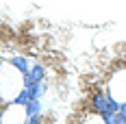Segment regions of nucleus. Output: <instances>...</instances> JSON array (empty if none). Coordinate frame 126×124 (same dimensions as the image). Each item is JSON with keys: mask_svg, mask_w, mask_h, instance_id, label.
Returning <instances> with one entry per match:
<instances>
[{"mask_svg": "<svg viewBox=\"0 0 126 124\" xmlns=\"http://www.w3.org/2000/svg\"><path fill=\"white\" fill-rule=\"evenodd\" d=\"M89 109L91 113H107V91L104 89H96V91H91V96H89Z\"/></svg>", "mask_w": 126, "mask_h": 124, "instance_id": "obj_1", "label": "nucleus"}, {"mask_svg": "<svg viewBox=\"0 0 126 124\" xmlns=\"http://www.w3.org/2000/svg\"><path fill=\"white\" fill-rule=\"evenodd\" d=\"M28 76H31V81H33V83L44 81V78H46V65H44V63H35V65L28 70Z\"/></svg>", "mask_w": 126, "mask_h": 124, "instance_id": "obj_2", "label": "nucleus"}, {"mask_svg": "<svg viewBox=\"0 0 126 124\" xmlns=\"http://www.w3.org/2000/svg\"><path fill=\"white\" fill-rule=\"evenodd\" d=\"M9 63H11V65L20 72V74H26V72L31 70V68H28V59H26V57H20V54H17V57H11V59H9Z\"/></svg>", "mask_w": 126, "mask_h": 124, "instance_id": "obj_3", "label": "nucleus"}, {"mask_svg": "<svg viewBox=\"0 0 126 124\" xmlns=\"http://www.w3.org/2000/svg\"><path fill=\"white\" fill-rule=\"evenodd\" d=\"M26 89H28L31 98H41V96L46 94V89H48V85H46L44 81H39V83H31V85L26 87Z\"/></svg>", "mask_w": 126, "mask_h": 124, "instance_id": "obj_4", "label": "nucleus"}, {"mask_svg": "<svg viewBox=\"0 0 126 124\" xmlns=\"http://www.w3.org/2000/svg\"><path fill=\"white\" fill-rule=\"evenodd\" d=\"M24 113H26V118L39 115V113H41V102H39V98H31V100H28L26 107H24Z\"/></svg>", "mask_w": 126, "mask_h": 124, "instance_id": "obj_5", "label": "nucleus"}, {"mask_svg": "<svg viewBox=\"0 0 126 124\" xmlns=\"http://www.w3.org/2000/svg\"><path fill=\"white\" fill-rule=\"evenodd\" d=\"M117 111H120V115L126 120V102H120V109H117Z\"/></svg>", "mask_w": 126, "mask_h": 124, "instance_id": "obj_6", "label": "nucleus"}]
</instances>
